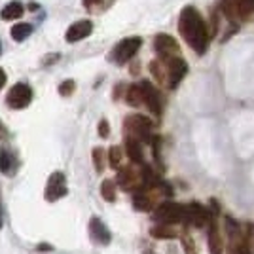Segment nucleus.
<instances>
[{"label":"nucleus","instance_id":"nucleus-33","mask_svg":"<svg viewBox=\"0 0 254 254\" xmlns=\"http://www.w3.org/2000/svg\"><path fill=\"white\" fill-rule=\"evenodd\" d=\"M4 135H6V129H4L2 124H0V138H4Z\"/></svg>","mask_w":254,"mask_h":254},{"label":"nucleus","instance_id":"nucleus-22","mask_svg":"<svg viewBox=\"0 0 254 254\" xmlns=\"http://www.w3.org/2000/svg\"><path fill=\"white\" fill-rule=\"evenodd\" d=\"M220 10H222V13L230 19V21H233V19L239 17V15H237L235 0H220Z\"/></svg>","mask_w":254,"mask_h":254},{"label":"nucleus","instance_id":"nucleus-11","mask_svg":"<svg viewBox=\"0 0 254 254\" xmlns=\"http://www.w3.org/2000/svg\"><path fill=\"white\" fill-rule=\"evenodd\" d=\"M154 48L159 57H173V55H179L180 52L177 40L169 34H158L154 38Z\"/></svg>","mask_w":254,"mask_h":254},{"label":"nucleus","instance_id":"nucleus-34","mask_svg":"<svg viewBox=\"0 0 254 254\" xmlns=\"http://www.w3.org/2000/svg\"><path fill=\"white\" fill-rule=\"evenodd\" d=\"M0 228H2V205H0Z\"/></svg>","mask_w":254,"mask_h":254},{"label":"nucleus","instance_id":"nucleus-24","mask_svg":"<svg viewBox=\"0 0 254 254\" xmlns=\"http://www.w3.org/2000/svg\"><path fill=\"white\" fill-rule=\"evenodd\" d=\"M152 235H154V237H158V239H175L179 233L175 232V230H171L169 226L161 224V226H158V228H154V230H152Z\"/></svg>","mask_w":254,"mask_h":254},{"label":"nucleus","instance_id":"nucleus-3","mask_svg":"<svg viewBox=\"0 0 254 254\" xmlns=\"http://www.w3.org/2000/svg\"><path fill=\"white\" fill-rule=\"evenodd\" d=\"M126 133L127 137L137 138L138 142H150L152 140V122L148 118L135 114L126 120Z\"/></svg>","mask_w":254,"mask_h":254},{"label":"nucleus","instance_id":"nucleus-35","mask_svg":"<svg viewBox=\"0 0 254 254\" xmlns=\"http://www.w3.org/2000/svg\"><path fill=\"white\" fill-rule=\"evenodd\" d=\"M0 53H2V42H0Z\"/></svg>","mask_w":254,"mask_h":254},{"label":"nucleus","instance_id":"nucleus-19","mask_svg":"<svg viewBox=\"0 0 254 254\" xmlns=\"http://www.w3.org/2000/svg\"><path fill=\"white\" fill-rule=\"evenodd\" d=\"M32 32V27L29 23H17L13 29H11V38L15 42H23L25 38H29Z\"/></svg>","mask_w":254,"mask_h":254},{"label":"nucleus","instance_id":"nucleus-8","mask_svg":"<svg viewBox=\"0 0 254 254\" xmlns=\"http://www.w3.org/2000/svg\"><path fill=\"white\" fill-rule=\"evenodd\" d=\"M63 195H66V179L61 171H55L46 186V199L48 201H57Z\"/></svg>","mask_w":254,"mask_h":254},{"label":"nucleus","instance_id":"nucleus-29","mask_svg":"<svg viewBox=\"0 0 254 254\" xmlns=\"http://www.w3.org/2000/svg\"><path fill=\"white\" fill-rule=\"evenodd\" d=\"M182 245H184V251H186V254H197V251H195V245H193V241H191L190 235H182Z\"/></svg>","mask_w":254,"mask_h":254},{"label":"nucleus","instance_id":"nucleus-23","mask_svg":"<svg viewBox=\"0 0 254 254\" xmlns=\"http://www.w3.org/2000/svg\"><path fill=\"white\" fill-rule=\"evenodd\" d=\"M11 169H13V156L8 150H0V171L11 175Z\"/></svg>","mask_w":254,"mask_h":254},{"label":"nucleus","instance_id":"nucleus-27","mask_svg":"<svg viewBox=\"0 0 254 254\" xmlns=\"http://www.w3.org/2000/svg\"><path fill=\"white\" fill-rule=\"evenodd\" d=\"M93 163H95L97 173H103L105 171V150L103 148L93 150Z\"/></svg>","mask_w":254,"mask_h":254},{"label":"nucleus","instance_id":"nucleus-20","mask_svg":"<svg viewBox=\"0 0 254 254\" xmlns=\"http://www.w3.org/2000/svg\"><path fill=\"white\" fill-rule=\"evenodd\" d=\"M237 6V15L241 19H247L254 13V0H235Z\"/></svg>","mask_w":254,"mask_h":254},{"label":"nucleus","instance_id":"nucleus-25","mask_svg":"<svg viewBox=\"0 0 254 254\" xmlns=\"http://www.w3.org/2000/svg\"><path fill=\"white\" fill-rule=\"evenodd\" d=\"M101 193H103V197L106 201H114L116 199V184L112 180H105L101 184Z\"/></svg>","mask_w":254,"mask_h":254},{"label":"nucleus","instance_id":"nucleus-13","mask_svg":"<svg viewBox=\"0 0 254 254\" xmlns=\"http://www.w3.org/2000/svg\"><path fill=\"white\" fill-rule=\"evenodd\" d=\"M89 232H91V237L95 239L97 243H101V245L110 243V232H108V228L103 224V220H101L99 216H93V218H91V222H89Z\"/></svg>","mask_w":254,"mask_h":254},{"label":"nucleus","instance_id":"nucleus-12","mask_svg":"<svg viewBox=\"0 0 254 254\" xmlns=\"http://www.w3.org/2000/svg\"><path fill=\"white\" fill-rule=\"evenodd\" d=\"M91 32H93V23L87 21V19H82V21H76L74 25L68 27L64 38H66V42L74 44V42H80V40L87 38Z\"/></svg>","mask_w":254,"mask_h":254},{"label":"nucleus","instance_id":"nucleus-15","mask_svg":"<svg viewBox=\"0 0 254 254\" xmlns=\"http://www.w3.org/2000/svg\"><path fill=\"white\" fill-rule=\"evenodd\" d=\"M209 253L222 254V239H220L218 228L214 224V218L211 220V228H209Z\"/></svg>","mask_w":254,"mask_h":254},{"label":"nucleus","instance_id":"nucleus-2","mask_svg":"<svg viewBox=\"0 0 254 254\" xmlns=\"http://www.w3.org/2000/svg\"><path fill=\"white\" fill-rule=\"evenodd\" d=\"M163 61V66H165V85L175 89L177 85L180 84V80L186 76L188 72V64L186 61L179 57V55H173V57H159Z\"/></svg>","mask_w":254,"mask_h":254},{"label":"nucleus","instance_id":"nucleus-4","mask_svg":"<svg viewBox=\"0 0 254 254\" xmlns=\"http://www.w3.org/2000/svg\"><path fill=\"white\" fill-rule=\"evenodd\" d=\"M211 220L212 214L197 201H191L188 207H182V220L180 222L190 224V226H195V228H203V226L211 224Z\"/></svg>","mask_w":254,"mask_h":254},{"label":"nucleus","instance_id":"nucleus-18","mask_svg":"<svg viewBox=\"0 0 254 254\" xmlns=\"http://www.w3.org/2000/svg\"><path fill=\"white\" fill-rule=\"evenodd\" d=\"M126 101L129 106H140L142 103H144V97H142V89H140V85H131L129 89H127L126 93Z\"/></svg>","mask_w":254,"mask_h":254},{"label":"nucleus","instance_id":"nucleus-31","mask_svg":"<svg viewBox=\"0 0 254 254\" xmlns=\"http://www.w3.org/2000/svg\"><path fill=\"white\" fill-rule=\"evenodd\" d=\"M108 133H110V129H108V122L103 120V122L99 124V135H101L103 138H106L108 137Z\"/></svg>","mask_w":254,"mask_h":254},{"label":"nucleus","instance_id":"nucleus-5","mask_svg":"<svg viewBox=\"0 0 254 254\" xmlns=\"http://www.w3.org/2000/svg\"><path fill=\"white\" fill-rule=\"evenodd\" d=\"M154 220L165 226H173L182 220V207L175 201H163L158 205V209L154 211Z\"/></svg>","mask_w":254,"mask_h":254},{"label":"nucleus","instance_id":"nucleus-26","mask_svg":"<svg viewBox=\"0 0 254 254\" xmlns=\"http://www.w3.org/2000/svg\"><path fill=\"white\" fill-rule=\"evenodd\" d=\"M108 163H110V167L120 169V165H122V148L120 146H112L110 148V152H108Z\"/></svg>","mask_w":254,"mask_h":254},{"label":"nucleus","instance_id":"nucleus-21","mask_svg":"<svg viewBox=\"0 0 254 254\" xmlns=\"http://www.w3.org/2000/svg\"><path fill=\"white\" fill-rule=\"evenodd\" d=\"M150 72H152V76L158 80L159 84H165V66H163L161 59H156V61L150 63Z\"/></svg>","mask_w":254,"mask_h":254},{"label":"nucleus","instance_id":"nucleus-32","mask_svg":"<svg viewBox=\"0 0 254 254\" xmlns=\"http://www.w3.org/2000/svg\"><path fill=\"white\" fill-rule=\"evenodd\" d=\"M6 80H8V76H6V72H4L2 68H0V89H2L4 85H6Z\"/></svg>","mask_w":254,"mask_h":254},{"label":"nucleus","instance_id":"nucleus-30","mask_svg":"<svg viewBox=\"0 0 254 254\" xmlns=\"http://www.w3.org/2000/svg\"><path fill=\"white\" fill-rule=\"evenodd\" d=\"M218 25H220L218 11L212 8V10H211V32H209V34H216V32H218Z\"/></svg>","mask_w":254,"mask_h":254},{"label":"nucleus","instance_id":"nucleus-17","mask_svg":"<svg viewBox=\"0 0 254 254\" xmlns=\"http://www.w3.org/2000/svg\"><path fill=\"white\" fill-rule=\"evenodd\" d=\"M133 207H135L137 211L148 212L154 209V199H152L150 195H146V193H142V190H140L137 195L133 197Z\"/></svg>","mask_w":254,"mask_h":254},{"label":"nucleus","instance_id":"nucleus-1","mask_svg":"<svg viewBox=\"0 0 254 254\" xmlns=\"http://www.w3.org/2000/svg\"><path fill=\"white\" fill-rule=\"evenodd\" d=\"M179 31L180 36L186 40V44L190 46L197 55H203L209 48V40L211 34L209 29L203 21L201 13L195 10L193 6H186L179 19Z\"/></svg>","mask_w":254,"mask_h":254},{"label":"nucleus","instance_id":"nucleus-14","mask_svg":"<svg viewBox=\"0 0 254 254\" xmlns=\"http://www.w3.org/2000/svg\"><path fill=\"white\" fill-rule=\"evenodd\" d=\"M126 150H127V158L131 159L133 163L142 165L144 163V156H142V148H140V142L133 137H126Z\"/></svg>","mask_w":254,"mask_h":254},{"label":"nucleus","instance_id":"nucleus-7","mask_svg":"<svg viewBox=\"0 0 254 254\" xmlns=\"http://www.w3.org/2000/svg\"><path fill=\"white\" fill-rule=\"evenodd\" d=\"M32 101V89L27 84H15L8 91V97H6V103L10 108H15V110H21V108H27Z\"/></svg>","mask_w":254,"mask_h":254},{"label":"nucleus","instance_id":"nucleus-10","mask_svg":"<svg viewBox=\"0 0 254 254\" xmlns=\"http://www.w3.org/2000/svg\"><path fill=\"white\" fill-rule=\"evenodd\" d=\"M140 89H142V97H144V105L150 108V112L154 116H161V97H159L158 89L150 82H140Z\"/></svg>","mask_w":254,"mask_h":254},{"label":"nucleus","instance_id":"nucleus-16","mask_svg":"<svg viewBox=\"0 0 254 254\" xmlns=\"http://www.w3.org/2000/svg\"><path fill=\"white\" fill-rule=\"evenodd\" d=\"M23 15V4L21 2H10V4H6L4 6V10H2V19L4 21H13V19H19Z\"/></svg>","mask_w":254,"mask_h":254},{"label":"nucleus","instance_id":"nucleus-6","mask_svg":"<svg viewBox=\"0 0 254 254\" xmlns=\"http://www.w3.org/2000/svg\"><path fill=\"white\" fill-rule=\"evenodd\" d=\"M142 46V40L138 36H131V38H126L118 44L112 52V59L116 61L118 64H126L127 61H131L135 57V53L138 52V48Z\"/></svg>","mask_w":254,"mask_h":254},{"label":"nucleus","instance_id":"nucleus-9","mask_svg":"<svg viewBox=\"0 0 254 254\" xmlns=\"http://www.w3.org/2000/svg\"><path fill=\"white\" fill-rule=\"evenodd\" d=\"M118 184H120L126 191L144 190V184H142V179H140V173L133 171L131 167H122V169H120V173H118Z\"/></svg>","mask_w":254,"mask_h":254},{"label":"nucleus","instance_id":"nucleus-28","mask_svg":"<svg viewBox=\"0 0 254 254\" xmlns=\"http://www.w3.org/2000/svg\"><path fill=\"white\" fill-rule=\"evenodd\" d=\"M74 87H76L74 80H66V82H63V84L59 85V93H61L63 97H68L72 91H74Z\"/></svg>","mask_w":254,"mask_h":254}]
</instances>
